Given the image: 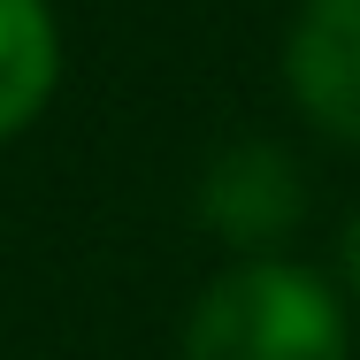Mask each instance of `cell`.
Listing matches in <instances>:
<instances>
[{
    "label": "cell",
    "mask_w": 360,
    "mask_h": 360,
    "mask_svg": "<svg viewBox=\"0 0 360 360\" xmlns=\"http://www.w3.org/2000/svg\"><path fill=\"white\" fill-rule=\"evenodd\" d=\"M291 215H299V176H291L284 153L238 146V153L215 161V176H207V222H215V230L261 245V238H276Z\"/></svg>",
    "instance_id": "3957f363"
},
{
    "label": "cell",
    "mask_w": 360,
    "mask_h": 360,
    "mask_svg": "<svg viewBox=\"0 0 360 360\" xmlns=\"http://www.w3.org/2000/svg\"><path fill=\"white\" fill-rule=\"evenodd\" d=\"M54 70H62V39L46 0H0V139L46 108Z\"/></svg>",
    "instance_id": "277c9868"
},
{
    "label": "cell",
    "mask_w": 360,
    "mask_h": 360,
    "mask_svg": "<svg viewBox=\"0 0 360 360\" xmlns=\"http://www.w3.org/2000/svg\"><path fill=\"white\" fill-rule=\"evenodd\" d=\"M284 70H291L299 108L322 131L360 139V0H307L291 23Z\"/></svg>",
    "instance_id": "7a4b0ae2"
},
{
    "label": "cell",
    "mask_w": 360,
    "mask_h": 360,
    "mask_svg": "<svg viewBox=\"0 0 360 360\" xmlns=\"http://www.w3.org/2000/svg\"><path fill=\"white\" fill-rule=\"evenodd\" d=\"M184 360H345V314L307 269L245 261L192 307Z\"/></svg>",
    "instance_id": "6da1fadb"
},
{
    "label": "cell",
    "mask_w": 360,
    "mask_h": 360,
    "mask_svg": "<svg viewBox=\"0 0 360 360\" xmlns=\"http://www.w3.org/2000/svg\"><path fill=\"white\" fill-rule=\"evenodd\" d=\"M345 284L360 291V222H353V230H345Z\"/></svg>",
    "instance_id": "5b68a950"
}]
</instances>
